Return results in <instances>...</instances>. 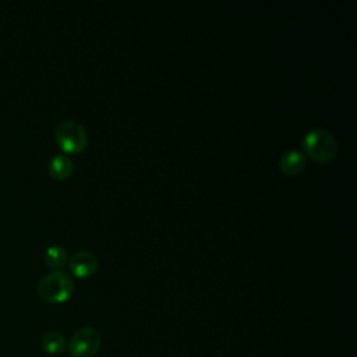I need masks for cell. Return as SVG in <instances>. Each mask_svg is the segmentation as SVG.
I'll use <instances>...</instances> for the list:
<instances>
[{
	"label": "cell",
	"instance_id": "cell-1",
	"mask_svg": "<svg viewBox=\"0 0 357 357\" xmlns=\"http://www.w3.org/2000/svg\"><path fill=\"white\" fill-rule=\"evenodd\" d=\"M303 153L319 163H328L336 158L337 141L325 128H312L305 132L301 141Z\"/></svg>",
	"mask_w": 357,
	"mask_h": 357
},
{
	"label": "cell",
	"instance_id": "cell-2",
	"mask_svg": "<svg viewBox=\"0 0 357 357\" xmlns=\"http://www.w3.org/2000/svg\"><path fill=\"white\" fill-rule=\"evenodd\" d=\"M36 291L38 296L46 303H64L74 293V282L68 273L63 271H53L39 280Z\"/></svg>",
	"mask_w": 357,
	"mask_h": 357
},
{
	"label": "cell",
	"instance_id": "cell-3",
	"mask_svg": "<svg viewBox=\"0 0 357 357\" xmlns=\"http://www.w3.org/2000/svg\"><path fill=\"white\" fill-rule=\"evenodd\" d=\"M54 138L66 153H79L88 145V134L84 126L75 120H64L57 124Z\"/></svg>",
	"mask_w": 357,
	"mask_h": 357
},
{
	"label": "cell",
	"instance_id": "cell-4",
	"mask_svg": "<svg viewBox=\"0 0 357 357\" xmlns=\"http://www.w3.org/2000/svg\"><path fill=\"white\" fill-rule=\"evenodd\" d=\"M102 343L99 332L91 326L78 329L70 339L67 350L71 357H93Z\"/></svg>",
	"mask_w": 357,
	"mask_h": 357
},
{
	"label": "cell",
	"instance_id": "cell-5",
	"mask_svg": "<svg viewBox=\"0 0 357 357\" xmlns=\"http://www.w3.org/2000/svg\"><path fill=\"white\" fill-rule=\"evenodd\" d=\"M98 257L92 251L86 250L75 252L68 261V268L71 273L77 278H88L93 275L98 271Z\"/></svg>",
	"mask_w": 357,
	"mask_h": 357
},
{
	"label": "cell",
	"instance_id": "cell-6",
	"mask_svg": "<svg viewBox=\"0 0 357 357\" xmlns=\"http://www.w3.org/2000/svg\"><path fill=\"white\" fill-rule=\"evenodd\" d=\"M305 155L298 149H289L279 158V169L287 176L300 174L305 167Z\"/></svg>",
	"mask_w": 357,
	"mask_h": 357
},
{
	"label": "cell",
	"instance_id": "cell-7",
	"mask_svg": "<svg viewBox=\"0 0 357 357\" xmlns=\"http://www.w3.org/2000/svg\"><path fill=\"white\" fill-rule=\"evenodd\" d=\"M47 170L49 174L56 178V180H64L67 178L73 170H74V163L71 160L70 156L64 155V153H57L54 155L47 165Z\"/></svg>",
	"mask_w": 357,
	"mask_h": 357
},
{
	"label": "cell",
	"instance_id": "cell-8",
	"mask_svg": "<svg viewBox=\"0 0 357 357\" xmlns=\"http://www.w3.org/2000/svg\"><path fill=\"white\" fill-rule=\"evenodd\" d=\"M40 347L46 354L59 356L66 350L67 343H66V339L61 333H59L56 331H49L42 336Z\"/></svg>",
	"mask_w": 357,
	"mask_h": 357
},
{
	"label": "cell",
	"instance_id": "cell-9",
	"mask_svg": "<svg viewBox=\"0 0 357 357\" xmlns=\"http://www.w3.org/2000/svg\"><path fill=\"white\" fill-rule=\"evenodd\" d=\"M67 251L64 247L59 245V244H53L50 247L46 248L45 251V262L49 268L54 269V271H60V268H63L67 262Z\"/></svg>",
	"mask_w": 357,
	"mask_h": 357
}]
</instances>
